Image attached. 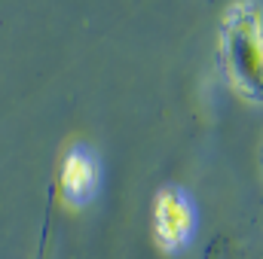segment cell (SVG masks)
<instances>
[{
    "label": "cell",
    "instance_id": "2",
    "mask_svg": "<svg viewBox=\"0 0 263 259\" xmlns=\"http://www.w3.org/2000/svg\"><path fill=\"white\" fill-rule=\"evenodd\" d=\"M196 213L190 198L178 186H162L153 198V235L162 250H178L190 241Z\"/></svg>",
    "mask_w": 263,
    "mask_h": 259
},
{
    "label": "cell",
    "instance_id": "5",
    "mask_svg": "<svg viewBox=\"0 0 263 259\" xmlns=\"http://www.w3.org/2000/svg\"><path fill=\"white\" fill-rule=\"evenodd\" d=\"M260 183H263V146H260Z\"/></svg>",
    "mask_w": 263,
    "mask_h": 259
},
{
    "label": "cell",
    "instance_id": "1",
    "mask_svg": "<svg viewBox=\"0 0 263 259\" xmlns=\"http://www.w3.org/2000/svg\"><path fill=\"white\" fill-rule=\"evenodd\" d=\"M220 67L230 89L251 104H263V6L236 0L220 21Z\"/></svg>",
    "mask_w": 263,
    "mask_h": 259
},
{
    "label": "cell",
    "instance_id": "4",
    "mask_svg": "<svg viewBox=\"0 0 263 259\" xmlns=\"http://www.w3.org/2000/svg\"><path fill=\"white\" fill-rule=\"evenodd\" d=\"M208 259H257V253H251L245 244L233 241V238H217L211 244V253Z\"/></svg>",
    "mask_w": 263,
    "mask_h": 259
},
{
    "label": "cell",
    "instance_id": "3",
    "mask_svg": "<svg viewBox=\"0 0 263 259\" xmlns=\"http://www.w3.org/2000/svg\"><path fill=\"white\" fill-rule=\"evenodd\" d=\"M98 186V162L92 159L89 149L83 146H73L62 159V168H59V195L65 204H86Z\"/></svg>",
    "mask_w": 263,
    "mask_h": 259
}]
</instances>
